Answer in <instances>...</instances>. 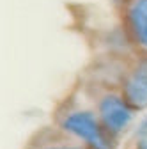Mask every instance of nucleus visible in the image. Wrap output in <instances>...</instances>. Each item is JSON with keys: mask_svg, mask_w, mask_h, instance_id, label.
<instances>
[{"mask_svg": "<svg viewBox=\"0 0 147 149\" xmlns=\"http://www.w3.org/2000/svg\"><path fill=\"white\" fill-rule=\"evenodd\" d=\"M128 22L135 39L147 48V0H133L128 9Z\"/></svg>", "mask_w": 147, "mask_h": 149, "instance_id": "obj_4", "label": "nucleus"}, {"mask_svg": "<svg viewBox=\"0 0 147 149\" xmlns=\"http://www.w3.org/2000/svg\"><path fill=\"white\" fill-rule=\"evenodd\" d=\"M147 133V119L142 123V126H140V135H145Z\"/></svg>", "mask_w": 147, "mask_h": 149, "instance_id": "obj_5", "label": "nucleus"}, {"mask_svg": "<svg viewBox=\"0 0 147 149\" xmlns=\"http://www.w3.org/2000/svg\"><path fill=\"white\" fill-rule=\"evenodd\" d=\"M99 116L105 130L110 133H121L131 123L133 114L128 103L114 94H108L99 101Z\"/></svg>", "mask_w": 147, "mask_h": 149, "instance_id": "obj_2", "label": "nucleus"}, {"mask_svg": "<svg viewBox=\"0 0 147 149\" xmlns=\"http://www.w3.org/2000/svg\"><path fill=\"white\" fill-rule=\"evenodd\" d=\"M126 100L135 108L147 107V59L138 62L126 80Z\"/></svg>", "mask_w": 147, "mask_h": 149, "instance_id": "obj_3", "label": "nucleus"}, {"mask_svg": "<svg viewBox=\"0 0 147 149\" xmlns=\"http://www.w3.org/2000/svg\"><path fill=\"white\" fill-rule=\"evenodd\" d=\"M138 149H147V137H144L138 144Z\"/></svg>", "mask_w": 147, "mask_h": 149, "instance_id": "obj_6", "label": "nucleus"}, {"mask_svg": "<svg viewBox=\"0 0 147 149\" xmlns=\"http://www.w3.org/2000/svg\"><path fill=\"white\" fill-rule=\"evenodd\" d=\"M62 126L69 133L80 137L89 146H92V149H110L105 132L94 119V116L89 112H73L64 119Z\"/></svg>", "mask_w": 147, "mask_h": 149, "instance_id": "obj_1", "label": "nucleus"}, {"mask_svg": "<svg viewBox=\"0 0 147 149\" xmlns=\"http://www.w3.org/2000/svg\"><path fill=\"white\" fill-rule=\"evenodd\" d=\"M46 149H78V147H69V146H66V147H46Z\"/></svg>", "mask_w": 147, "mask_h": 149, "instance_id": "obj_7", "label": "nucleus"}]
</instances>
